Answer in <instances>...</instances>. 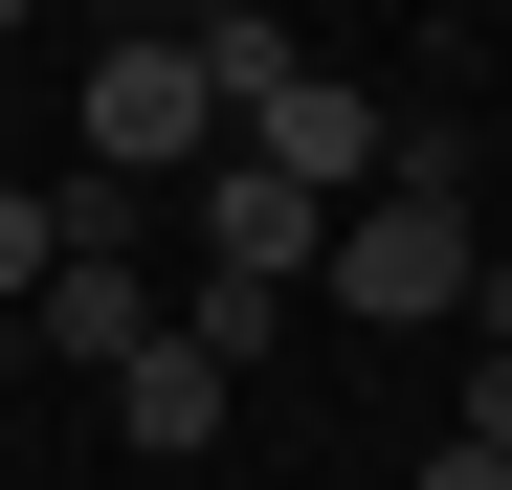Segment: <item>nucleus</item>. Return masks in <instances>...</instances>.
I'll list each match as a JSON object with an SVG mask.
<instances>
[{"label": "nucleus", "mask_w": 512, "mask_h": 490, "mask_svg": "<svg viewBox=\"0 0 512 490\" xmlns=\"http://www.w3.org/2000/svg\"><path fill=\"white\" fill-rule=\"evenodd\" d=\"M156 335H179L156 245H45V290H23V357H67V379H134Z\"/></svg>", "instance_id": "nucleus-4"}, {"label": "nucleus", "mask_w": 512, "mask_h": 490, "mask_svg": "<svg viewBox=\"0 0 512 490\" xmlns=\"http://www.w3.org/2000/svg\"><path fill=\"white\" fill-rule=\"evenodd\" d=\"M223 424H245V379H223V357H201V335H156V357H134V379H112V446H134V468H201V446H223Z\"/></svg>", "instance_id": "nucleus-6"}, {"label": "nucleus", "mask_w": 512, "mask_h": 490, "mask_svg": "<svg viewBox=\"0 0 512 490\" xmlns=\"http://www.w3.org/2000/svg\"><path fill=\"white\" fill-rule=\"evenodd\" d=\"M0 379H23V312H0Z\"/></svg>", "instance_id": "nucleus-10"}, {"label": "nucleus", "mask_w": 512, "mask_h": 490, "mask_svg": "<svg viewBox=\"0 0 512 490\" xmlns=\"http://www.w3.org/2000/svg\"><path fill=\"white\" fill-rule=\"evenodd\" d=\"M45 290V179H0V312Z\"/></svg>", "instance_id": "nucleus-7"}, {"label": "nucleus", "mask_w": 512, "mask_h": 490, "mask_svg": "<svg viewBox=\"0 0 512 490\" xmlns=\"http://www.w3.org/2000/svg\"><path fill=\"white\" fill-rule=\"evenodd\" d=\"M401 490H512V446H468V424H446V446H423Z\"/></svg>", "instance_id": "nucleus-8"}, {"label": "nucleus", "mask_w": 512, "mask_h": 490, "mask_svg": "<svg viewBox=\"0 0 512 490\" xmlns=\"http://www.w3.org/2000/svg\"><path fill=\"white\" fill-rule=\"evenodd\" d=\"M468 268H490V245H468V179H379L357 223L312 245V290L357 312V335H446V312H468Z\"/></svg>", "instance_id": "nucleus-2"}, {"label": "nucleus", "mask_w": 512, "mask_h": 490, "mask_svg": "<svg viewBox=\"0 0 512 490\" xmlns=\"http://www.w3.org/2000/svg\"><path fill=\"white\" fill-rule=\"evenodd\" d=\"M67 134H90V179H112V201L201 179V156H223V67H201V23H112L90 67H67Z\"/></svg>", "instance_id": "nucleus-1"}, {"label": "nucleus", "mask_w": 512, "mask_h": 490, "mask_svg": "<svg viewBox=\"0 0 512 490\" xmlns=\"http://www.w3.org/2000/svg\"><path fill=\"white\" fill-rule=\"evenodd\" d=\"M468 446H512V357H468Z\"/></svg>", "instance_id": "nucleus-9"}, {"label": "nucleus", "mask_w": 512, "mask_h": 490, "mask_svg": "<svg viewBox=\"0 0 512 490\" xmlns=\"http://www.w3.org/2000/svg\"><path fill=\"white\" fill-rule=\"evenodd\" d=\"M223 156H245V179H290L312 223H357V201H379V156H401V90H357V67H268Z\"/></svg>", "instance_id": "nucleus-3"}, {"label": "nucleus", "mask_w": 512, "mask_h": 490, "mask_svg": "<svg viewBox=\"0 0 512 490\" xmlns=\"http://www.w3.org/2000/svg\"><path fill=\"white\" fill-rule=\"evenodd\" d=\"M312 245H334V223H312L290 179H245V156H201V290H245V312H290V290H312Z\"/></svg>", "instance_id": "nucleus-5"}]
</instances>
